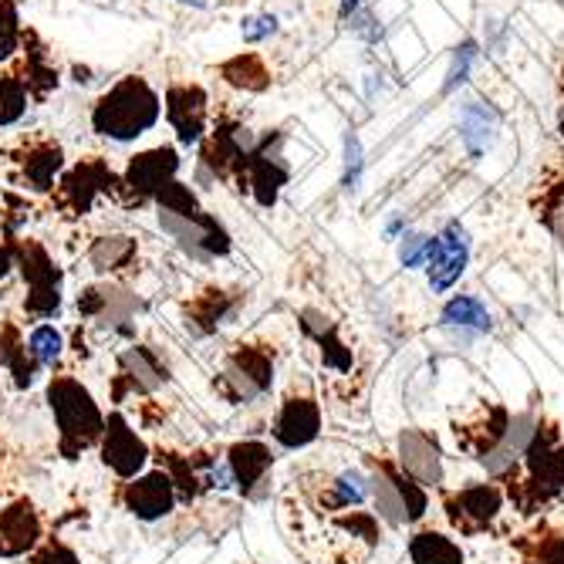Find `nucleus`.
Returning a JSON list of instances; mask_svg holds the SVG:
<instances>
[{"label": "nucleus", "instance_id": "nucleus-1", "mask_svg": "<svg viewBox=\"0 0 564 564\" xmlns=\"http://www.w3.org/2000/svg\"><path fill=\"white\" fill-rule=\"evenodd\" d=\"M163 119V98L142 75L119 78L91 106V129L112 142H135Z\"/></svg>", "mask_w": 564, "mask_h": 564}, {"label": "nucleus", "instance_id": "nucleus-2", "mask_svg": "<svg viewBox=\"0 0 564 564\" xmlns=\"http://www.w3.org/2000/svg\"><path fill=\"white\" fill-rule=\"evenodd\" d=\"M47 402H51V413H55L58 430H62L65 456H75L85 446H91L95 440H101L106 416L98 413L95 399L88 395V389L82 382H75L72 376H58L47 386Z\"/></svg>", "mask_w": 564, "mask_h": 564}, {"label": "nucleus", "instance_id": "nucleus-3", "mask_svg": "<svg viewBox=\"0 0 564 564\" xmlns=\"http://www.w3.org/2000/svg\"><path fill=\"white\" fill-rule=\"evenodd\" d=\"M503 487L500 484H474L459 490H443V514L446 524L459 538H484L497 528L503 514Z\"/></svg>", "mask_w": 564, "mask_h": 564}, {"label": "nucleus", "instance_id": "nucleus-4", "mask_svg": "<svg viewBox=\"0 0 564 564\" xmlns=\"http://www.w3.org/2000/svg\"><path fill=\"white\" fill-rule=\"evenodd\" d=\"M510 430V413L500 402H477L474 409H467L464 416L453 420V443L456 449H464L467 456H474L477 464H484L487 456H494Z\"/></svg>", "mask_w": 564, "mask_h": 564}, {"label": "nucleus", "instance_id": "nucleus-5", "mask_svg": "<svg viewBox=\"0 0 564 564\" xmlns=\"http://www.w3.org/2000/svg\"><path fill=\"white\" fill-rule=\"evenodd\" d=\"M271 382H274V355L264 351L261 345H240L220 376V392L240 405L264 395Z\"/></svg>", "mask_w": 564, "mask_h": 564}, {"label": "nucleus", "instance_id": "nucleus-6", "mask_svg": "<svg viewBox=\"0 0 564 564\" xmlns=\"http://www.w3.org/2000/svg\"><path fill=\"white\" fill-rule=\"evenodd\" d=\"M176 173H180V152L173 145L145 149V152H139V156L129 160L116 196L129 199V203H142L149 196H156L166 183H173Z\"/></svg>", "mask_w": 564, "mask_h": 564}, {"label": "nucleus", "instance_id": "nucleus-7", "mask_svg": "<svg viewBox=\"0 0 564 564\" xmlns=\"http://www.w3.org/2000/svg\"><path fill=\"white\" fill-rule=\"evenodd\" d=\"M163 116L173 126L180 145H199L207 135V119H210V95L203 85L193 82H176L163 95Z\"/></svg>", "mask_w": 564, "mask_h": 564}, {"label": "nucleus", "instance_id": "nucleus-8", "mask_svg": "<svg viewBox=\"0 0 564 564\" xmlns=\"http://www.w3.org/2000/svg\"><path fill=\"white\" fill-rule=\"evenodd\" d=\"M21 271H24V278L31 284V294L24 301L28 315H34V318L58 315V307H62V274H58L55 264H51L44 247H37V243L21 247Z\"/></svg>", "mask_w": 564, "mask_h": 564}, {"label": "nucleus", "instance_id": "nucleus-9", "mask_svg": "<svg viewBox=\"0 0 564 564\" xmlns=\"http://www.w3.org/2000/svg\"><path fill=\"white\" fill-rule=\"evenodd\" d=\"M467 261H470V237L459 224H446L443 234L433 240V253L426 261V274H430V288L433 294H443L449 291L459 274L467 271Z\"/></svg>", "mask_w": 564, "mask_h": 564}, {"label": "nucleus", "instance_id": "nucleus-10", "mask_svg": "<svg viewBox=\"0 0 564 564\" xmlns=\"http://www.w3.org/2000/svg\"><path fill=\"white\" fill-rule=\"evenodd\" d=\"M395 456H399V467L413 477L420 487L436 490L443 487V453L436 436H430L426 430H405L395 443Z\"/></svg>", "mask_w": 564, "mask_h": 564}, {"label": "nucleus", "instance_id": "nucleus-11", "mask_svg": "<svg viewBox=\"0 0 564 564\" xmlns=\"http://www.w3.org/2000/svg\"><path fill=\"white\" fill-rule=\"evenodd\" d=\"M278 145H281V142H278ZM278 145L271 149V135L261 139L258 149H253L250 163H247V173H243V186L253 193V199H258L264 210L274 207L281 186H284L288 176H291V170H288V163H284V156H281V149H278Z\"/></svg>", "mask_w": 564, "mask_h": 564}, {"label": "nucleus", "instance_id": "nucleus-12", "mask_svg": "<svg viewBox=\"0 0 564 564\" xmlns=\"http://www.w3.org/2000/svg\"><path fill=\"white\" fill-rule=\"evenodd\" d=\"M101 459H106L122 480H132L149 459L145 443L135 436V430H129V423L119 413H112L106 420V430H101Z\"/></svg>", "mask_w": 564, "mask_h": 564}, {"label": "nucleus", "instance_id": "nucleus-13", "mask_svg": "<svg viewBox=\"0 0 564 564\" xmlns=\"http://www.w3.org/2000/svg\"><path fill=\"white\" fill-rule=\"evenodd\" d=\"M322 433V409L312 395H288L274 420V440L284 449H301Z\"/></svg>", "mask_w": 564, "mask_h": 564}, {"label": "nucleus", "instance_id": "nucleus-14", "mask_svg": "<svg viewBox=\"0 0 564 564\" xmlns=\"http://www.w3.org/2000/svg\"><path fill=\"white\" fill-rule=\"evenodd\" d=\"M122 497L139 521H160V518L173 514V507H176V487H173L170 474H163V470L132 477V484L126 487Z\"/></svg>", "mask_w": 564, "mask_h": 564}, {"label": "nucleus", "instance_id": "nucleus-15", "mask_svg": "<svg viewBox=\"0 0 564 564\" xmlns=\"http://www.w3.org/2000/svg\"><path fill=\"white\" fill-rule=\"evenodd\" d=\"M109 186H112L109 166L98 163V160H85V163H78L75 170L65 173V180L58 186V199H62V207L72 210V214H88L95 196L109 193Z\"/></svg>", "mask_w": 564, "mask_h": 564}, {"label": "nucleus", "instance_id": "nucleus-16", "mask_svg": "<svg viewBox=\"0 0 564 564\" xmlns=\"http://www.w3.org/2000/svg\"><path fill=\"white\" fill-rule=\"evenodd\" d=\"M366 474H369V497L376 500L379 521H386L392 528L409 524L405 500L399 490V464H392V459H372Z\"/></svg>", "mask_w": 564, "mask_h": 564}, {"label": "nucleus", "instance_id": "nucleus-17", "mask_svg": "<svg viewBox=\"0 0 564 564\" xmlns=\"http://www.w3.org/2000/svg\"><path fill=\"white\" fill-rule=\"evenodd\" d=\"M41 538V521L28 500H18L14 507L0 510V554L18 557L31 551Z\"/></svg>", "mask_w": 564, "mask_h": 564}, {"label": "nucleus", "instance_id": "nucleus-18", "mask_svg": "<svg viewBox=\"0 0 564 564\" xmlns=\"http://www.w3.org/2000/svg\"><path fill=\"white\" fill-rule=\"evenodd\" d=\"M521 564H564V524L544 521L514 541Z\"/></svg>", "mask_w": 564, "mask_h": 564}, {"label": "nucleus", "instance_id": "nucleus-19", "mask_svg": "<svg viewBox=\"0 0 564 564\" xmlns=\"http://www.w3.org/2000/svg\"><path fill=\"white\" fill-rule=\"evenodd\" d=\"M271 464H274L271 449H268L264 443H253V440H250V443H237V446H230V453H227V467H230V474H234V484H237L240 490H247V494L268 477Z\"/></svg>", "mask_w": 564, "mask_h": 564}, {"label": "nucleus", "instance_id": "nucleus-20", "mask_svg": "<svg viewBox=\"0 0 564 564\" xmlns=\"http://www.w3.org/2000/svg\"><path fill=\"white\" fill-rule=\"evenodd\" d=\"M301 318H304V322H301L304 332L322 345V362H325V369H335V372H341V376L351 372L355 355H351V348L338 338L335 322L325 318V315H318V312H304Z\"/></svg>", "mask_w": 564, "mask_h": 564}, {"label": "nucleus", "instance_id": "nucleus-21", "mask_svg": "<svg viewBox=\"0 0 564 564\" xmlns=\"http://www.w3.org/2000/svg\"><path fill=\"white\" fill-rule=\"evenodd\" d=\"M21 170L37 193H47L51 186H55L58 173L65 170V152L58 142H47V139L31 142L28 152L21 156Z\"/></svg>", "mask_w": 564, "mask_h": 564}, {"label": "nucleus", "instance_id": "nucleus-22", "mask_svg": "<svg viewBox=\"0 0 564 564\" xmlns=\"http://www.w3.org/2000/svg\"><path fill=\"white\" fill-rule=\"evenodd\" d=\"M122 376L132 382V389L139 392H156L166 379H170V369L166 362H160V355L145 348V345H132L122 351Z\"/></svg>", "mask_w": 564, "mask_h": 564}, {"label": "nucleus", "instance_id": "nucleus-23", "mask_svg": "<svg viewBox=\"0 0 564 564\" xmlns=\"http://www.w3.org/2000/svg\"><path fill=\"white\" fill-rule=\"evenodd\" d=\"M409 561L413 564H464V547H459L449 534L420 528L409 538Z\"/></svg>", "mask_w": 564, "mask_h": 564}, {"label": "nucleus", "instance_id": "nucleus-24", "mask_svg": "<svg viewBox=\"0 0 564 564\" xmlns=\"http://www.w3.org/2000/svg\"><path fill=\"white\" fill-rule=\"evenodd\" d=\"M443 325L446 328H459V332H477V335H484V332L494 328V318H490V307L480 297H474V294H456L443 307Z\"/></svg>", "mask_w": 564, "mask_h": 564}, {"label": "nucleus", "instance_id": "nucleus-25", "mask_svg": "<svg viewBox=\"0 0 564 564\" xmlns=\"http://www.w3.org/2000/svg\"><path fill=\"white\" fill-rule=\"evenodd\" d=\"M230 307H234V301H230L224 291H207V294H199V297L186 307V315H189V325H193L199 335H207V332H214V328L230 315Z\"/></svg>", "mask_w": 564, "mask_h": 564}, {"label": "nucleus", "instance_id": "nucleus-26", "mask_svg": "<svg viewBox=\"0 0 564 564\" xmlns=\"http://www.w3.org/2000/svg\"><path fill=\"white\" fill-rule=\"evenodd\" d=\"M220 75L234 85V88H243V91H264L271 85V72L268 65L258 58V55H240L234 62H227L220 68Z\"/></svg>", "mask_w": 564, "mask_h": 564}, {"label": "nucleus", "instance_id": "nucleus-27", "mask_svg": "<svg viewBox=\"0 0 564 564\" xmlns=\"http://www.w3.org/2000/svg\"><path fill=\"white\" fill-rule=\"evenodd\" d=\"M132 253H135V240H129V237H101V240H95L88 258H91V264L98 271H119V268H126L132 261Z\"/></svg>", "mask_w": 564, "mask_h": 564}, {"label": "nucleus", "instance_id": "nucleus-28", "mask_svg": "<svg viewBox=\"0 0 564 564\" xmlns=\"http://www.w3.org/2000/svg\"><path fill=\"white\" fill-rule=\"evenodd\" d=\"M28 112V88L18 75L0 72V129L21 122V116Z\"/></svg>", "mask_w": 564, "mask_h": 564}, {"label": "nucleus", "instance_id": "nucleus-29", "mask_svg": "<svg viewBox=\"0 0 564 564\" xmlns=\"http://www.w3.org/2000/svg\"><path fill=\"white\" fill-rule=\"evenodd\" d=\"M62 348H65V338L55 325H37L28 338V355L37 366H55L62 358Z\"/></svg>", "mask_w": 564, "mask_h": 564}, {"label": "nucleus", "instance_id": "nucleus-30", "mask_svg": "<svg viewBox=\"0 0 564 564\" xmlns=\"http://www.w3.org/2000/svg\"><path fill=\"white\" fill-rule=\"evenodd\" d=\"M21 44V21L11 0H0V62H8Z\"/></svg>", "mask_w": 564, "mask_h": 564}, {"label": "nucleus", "instance_id": "nucleus-31", "mask_svg": "<svg viewBox=\"0 0 564 564\" xmlns=\"http://www.w3.org/2000/svg\"><path fill=\"white\" fill-rule=\"evenodd\" d=\"M433 240L436 237H402V247H399V261L402 268H426L430 253H433Z\"/></svg>", "mask_w": 564, "mask_h": 564}, {"label": "nucleus", "instance_id": "nucleus-32", "mask_svg": "<svg viewBox=\"0 0 564 564\" xmlns=\"http://www.w3.org/2000/svg\"><path fill=\"white\" fill-rule=\"evenodd\" d=\"M271 34H278V18L274 14H250V18L240 21V37L247 44H261Z\"/></svg>", "mask_w": 564, "mask_h": 564}, {"label": "nucleus", "instance_id": "nucleus-33", "mask_svg": "<svg viewBox=\"0 0 564 564\" xmlns=\"http://www.w3.org/2000/svg\"><path fill=\"white\" fill-rule=\"evenodd\" d=\"M358 176H362V149H358V139L348 132L345 135V189H358Z\"/></svg>", "mask_w": 564, "mask_h": 564}, {"label": "nucleus", "instance_id": "nucleus-34", "mask_svg": "<svg viewBox=\"0 0 564 564\" xmlns=\"http://www.w3.org/2000/svg\"><path fill=\"white\" fill-rule=\"evenodd\" d=\"M34 564H78V557H75V551H68L65 544H51V547H44V551L34 557Z\"/></svg>", "mask_w": 564, "mask_h": 564}, {"label": "nucleus", "instance_id": "nucleus-35", "mask_svg": "<svg viewBox=\"0 0 564 564\" xmlns=\"http://www.w3.org/2000/svg\"><path fill=\"white\" fill-rule=\"evenodd\" d=\"M358 11H362V0H341V11H338V18H341V21H348V18H355Z\"/></svg>", "mask_w": 564, "mask_h": 564}, {"label": "nucleus", "instance_id": "nucleus-36", "mask_svg": "<svg viewBox=\"0 0 564 564\" xmlns=\"http://www.w3.org/2000/svg\"><path fill=\"white\" fill-rule=\"evenodd\" d=\"M11 268H14V261H11V253L0 247V281H4L8 274H11Z\"/></svg>", "mask_w": 564, "mask_h": 564}, {"label": "nucleus", "instance_id": "nucleus-37", "mask_svg": "<svg viewBox=\"0 0 564 564\" xmlns=\"http://www.w3.org/2000/svg\"><path fill=\"white\" fill-rule=\"evenodd\" d=\"M176 4H186V8H196V11H207L210 0H176Z\"/></svg>", "mask_w": 564, "mask_h": 564}, {"label": "nucleus", "instance_id": "nucleus-38", "mask_svg": "<svg viewBox=\"0 0 564 564\" xmlns=\"http://www.w3.org/2000/svg\"><path fill=\"white\" fill-rule=\"evenodd\" d=\"M561 135H564V106H561Z\"/></svg>", "mask_w": 564, "mask_h": 564}]
</instances>
